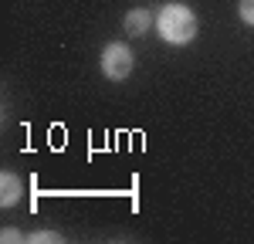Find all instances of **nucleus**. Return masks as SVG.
<instances>
[{
	"label": "nucleus",
	"mask_w": 254,
	"mask_h": 244,
	"mask_svg": "<svg viewBox=\"0 0 254 244\" xmlns=\"http://www.w3.org/2000/svg\"><path fill=\"white\" fill-rule=\"evenodd\" d=\"M156 31L166 44H190L200 31V24L187 3H166L156 14Z\"/></svg>",
	"instance_id": "f257e3e1"
},
{
	"label": "nucleus",
	"mask_w": 254,
	"mask_h": 244,
	"mask_svg": "<svg viewBox=\"0 0 254 244\" xmlns=\"http://www.w3.org/2000/svg\"><path fill=\"white\" fill-rule=\"evenodd\" d=\"M27 241L31 244H58L61 234L58 231H38V234H27Z\"/></svg>",
	"instance_id": "39448f33"
},
{
	"label": "nucleus",
	"mask_w": 254,
	"mask_h": 244,
	"mask_svg": "<svg viewBox=\"0 0 254 244\" xmlns=\"http://www.w3.org/2000/svg\"><path fill=\"white\" fill-rule=\"evenodd\" d=\"M132 51L126 48V44H105V51H102V75L109 81H126L132 75Z\"/></svg>",
	"instance_id": "f03ea898"
},
{
	"label": "nucleus",
	"mask_w": 254,
	"mask_h": 244,
	"mask_svg": "<svg viewBox=\"0 0 254 244\" xmlns=\"http://www.w3.org/2000/svg\"><path fill=\"white\" fill-rule=\"evenodd\" d=\"M20 197H24V183H20V177L10 173V170H3V173H0V203H3V207H14Z\"/></svg>",
	"instance_id": "20e7f679"
},
{
	"label": "nucleus",
	"mask_w": 254,
	"mask_h": 244,
	"mask_svg": "<svg viewBox=\"0 0 254 244\" xmlns=\"http://www.w3.org/2000/svg\"><path fill=\"white\" fill-rule=\"evenodd\" d=\"M156 24V14L153 10H146V7H132L129 14H126V20H122V27H126V34H146L149 27Z\"/></svg>",
	"instance_id": "7ed1b4c3"
},
{
	"label": "nucleus",
	"mask_w": 254,
	"mask_h": 244,
	"mask_svg": "<svg viewBox=\"0 0 254 244\" xmlns=\"http://www.w3.org/2000/svg\"><path fill=\"white\" fill-rule=\"evenodd\" d=\"M0 241H7V244H20V241H27V234H20L17 227H3Z\"/></svg>",
	"instance_id": "0eeeda50"
},
{
	"label": "nucleus",
	"mask_w": 254,
	"mask_h": 244,
	"mask_svg": "<svg viewBox=\"0 0 254 244\" xmlns=\"http://www.w3.org/2000/svg\"><path fill=\"white\" fill-rule=\"evenodd\" d=\"M237 14H241V20H244L248 27H254V0H241V3H237Z\"/></svg>",
	"instance_id": "423d86ee"
}]
</instances>
